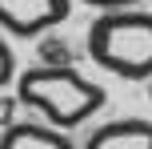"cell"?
<instances>
[{
  "label": "cell",
  "instance_id": "7",
  "mask_svg": "<svg viewBox=\"0 0 152 149\" xmlns=\"http://www.w3.org/2000/svg\"><path fill=\"white\" fill-rule=\"evenodd\" d=\"M12 77H16V56H12V48L0 40V85H8Z\"/></svg>",
  "mask_w": 152,
  "mask_h": 149
},
{
  "label": "cell",
  "instance_id": "1",
  "mask_svg": "<svg viewBox=\"0 0 152 149\" xmlns=\"http://www.w3.org/2000/svg\"><path fill=\"white\" fill-rule=\"evenodd\" d=\"M16 97H20V105L44 113L48 125H56V129L84 125L108 101L104 89L96 81L80 77L72 64H36V69H24L16 77Z\"/></svg>",
  "mask_w": 152,
  "mask_h": 149
},
{
  "label": "cell",
  "instance_id": "4",
  "mask_svg": "<svg viewBox=\"0 0 152 149\" xmlns=\"http://www.w3.org/2000/svg\"><path fill=\"white\" fill-rule=\"evenodd\" d=\"M84 149H152V121L144 117L108 121L84 141Z\"/></svg>",
  "mask_w": 152,
  "mask_h": 149
},
{
  "label": "cell",
  "instance_id": "8",
  "mask_svg": "<svg viewBox=\"0 0 152 149\" xmlns=\"http://www.w3.org/2000/svg\"><path fill=\"white\" fill-rule=\"evenodd\" d=\"M16 105H20V97H0V129L16 125Z\"/></svg>",
  "mask_w": 152,
  "mask_h": 149
},
{
  "label": "cell",
  "instance_id": "6",
  "mask_svg": "<svg viewBox=\"0 0 152 149\" xmlns=\"http://www.w3.org/2000/svg\"><path fill=\"white\" fill-rule=\"evenodd\" d=\"M40 64H72V48L64 40H44L40 44Z\"/></svg>",
  "mask_w": 152,
  "mask_h": 149
},
{
  "label": "cell",
  "instance_id": "2",
  "mask_svg": "<svg viewBox=\"0 0 152 149\" xmlns=\"http://www.w3.org/2000/svg\"><path fill=\"white\" fill-rule=\"evenodd\" d=\"M88 56L124 81L152 77V12H100L88 28Z\"/></svg>",
  "mask_w": 152,
  "mask_h": 149
},
{
  "label": "cell",
  "instance_id": "3",
  "mask_svg": "<svg viewBox=\"0 0 152 149\" xmlns=\"http://www.w3.org/2000/svg\"><path fill=\"white\" fill-rule=\"evenodd\" d=\"M72 0H0V28L12 36H40L64 24Z\"/></svg>",
  "mask_w": 152,
  "mask_h": 149
},
{
  "label": "cell",
  "instance_id": "9",
  "mask_svg": "<svg viewBox=\"0 0 152 149\" xmlns=\"http://www.w3.org/2000/svg\"><path fill=\"white\" fill-rule=\"evenodd\" d=\"M84 4L100 8V12H116V8H132V4H136V0H84Z\"/></svg>",
  "mask_w": 152,
  "mask_h": 149
},
{
  "label": "cell",
  "instance_id": "5",
  "mask_svg": "<svg viewBox=\"0 0 152 149\" xmlns=\"http://www.w3.org/2000/svg\"><path fill=\"white\" fill-rule=\"evenodd\" d=\"M0 149H76L64 129L56 125H36V121H16L0 129Z\"/></svg>",
  "mask_w": 152,
  "mask_h": 149
}]
</instances>
